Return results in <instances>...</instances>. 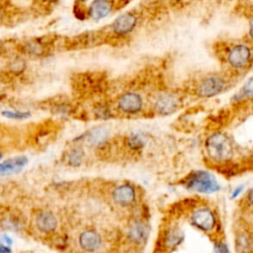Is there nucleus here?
Masks as SVG:
<instances>
[{"label": "nucleus", "instance_id": "1", "mask_svg": "<svg viewBox=\"0 0 253 253\" xmlns=\"http://www.w3.org/2000/svg\"><path fill=\"white\" fill-rule=\"evenodd\" d=\"M206 150L210 159L223 164L233 156V146L230 139L223 133H213L206 141Z\"/></svg>", "mask_w": 253, "mask_h": 253}, {"label": "nucleus", "instance_id": "2", "mask_svg": "<svg viewBox=\"0 0 253 253\" xmlns=\"http://www.w3.org/2000/svg\"><path fill=\"white\" fill-rule=\"evenodd\" d=\"M182 184L189 190L204 194H211L219 189L215 178L206 171H195L189 174Z\"/></svg>", "mask_w": 253, "mask_h": 253}, {"label": "nucleus", "instance_id": "3", "mask_svg": "<svg viewBox=\"0 0 253 253\" xmlns=\"http://www.w3.org/2000/svg\"><path fill=\"white\" fill-rule=\"evenodd\" d=\"M225 80L218 75L204 78L197 86V94L203 98H211L220 94L226 87Z\"/></svg>", "mask_w": 253, "mask_h": 253}, {"label": "nucleus", "instance_id": "4", "mask_svg": "<svg viewBox=\"0 0 253 253\" xmlns=\"http://www.w3.org/2000/svg\"><path fill=\"white\" fill-rule=\"evenodd\" d=\"M251 49L245 44H235L228 50L226 60L228 64L235 69L247 67L251 60Z\"/></svg>", "mask_w": 253, "mask_h": 253}, {"label": "nucleus", "instance_id": "5", "mask_svg": "<svg viewBox=\"0 0 253 253\" xmlns=\"http://www.w3.org/2000/svg\"><path fill=\"white\" fill-rule=\"evenodd\" d=\"M142 106V98L135 92H126L123 94L118 100V109L125 114H137L141 111Z\"/></svg>", "mask_w": 253, "mask_h": 253}, {"label": "nucleus", "instance_id": "6", "mask_svg": "<svg viewBox=\"0 0 253 253\" xmlns=\"http://www.w3.org/2000/svg\"><path fill=\"white\" fill-rule=\"evenodd\" d=\"M137 24V17L131 12H126L119 16L112 23V32L117 36H126L131 33Z\"/></svg>", "mask_w": 253, "mask_h": 253}, {"label": "nucleus", "instance_id": "7", "mask_svg": "<svg viewBox=\"0 0 253 253\" xmlns=\"http://www.w3.org/2000/svg\"><path fill=\"white\" fill-rule=\"evenodd\" d=\"M192 222L202 230L210 231L215 226V216L209 208H200L192 213Z\"/></svg>", "mask_w": 253, "mask_h": 253}, {"label": "nucleus", "instance_id": "8", "mask_svg": "<svg viewBox=\"0 0 253 253\" xmlns=\"http://www.w3.org/2000/svg\"><path fill=\"white\" fill-rule=\"evenodd\" d=\"M180 100L176 95L163 94L160 95L154 104V110L160 115H169L176 112L179 108Z\"/></svg>", "mask_w": 253, "mask_h": 253}, {"label": "nucleus", "instance_id": "9", "mask_svg": "<svg viewBox=\"0 0 253 253\" xmlns=\"http://www.w3.org/2000/svg\"><path fill=\"white\" fill-rule=\"evenodd\" d=\"M113 199L120 206H129L135 200V190L129 184L120 185L113 191Z\"/></svg>", "mask_w": 253, "mask_h": 253}, {"label": "nucleus", "instance_id": "10", "mask_svg": "<svg viewBox=\"0 0 253 253\" xmlns=\"http://www.w3.org/2000/svg\"><path fill=\"white\" fill-rule=\"evenodd\" d=\"M28 164V158L26 156H17L7 159L0 163V175L8 176L17 174L24 169Z\"/></svg>", "mask_w": 253, "mask_h": 253}, {"label": "nucleus", "instance_id": "11", "mask_svg": "<svg viewBox=\"0 0 253 253\" xmlns=\"http://www.w3.org/2000/svg\"><path fill=\"white\" fill-rule=\"evenodd\" d=\"M114 3L110 1H94L88 8V15L93 20H101L107 17L113 10Z\"/></svg>", "mask_w": 253, "mask_h": 253}, {"label": "nucleus", "instance_id": "12", "mask_svg": "<svg viewBox=\"0 0 253 253\" xmlns=\"http://www.w3.org/2000/svg\"><path fill=\"white\" fill-rule=\"evenodd\" d=\"M79 244L84 251L93 252L101 245V237L94 230H85L79 236Z\"/></svg>", "mask_w": 253, "mask_h": 253}, {"label": "nucleus", "instance_id": "13", "mask_svg": "<svg viewBox=\"0 0 253 253\" xmlns=\"http://www.w3.org/2000/svg\"><path fill=\"white\" fill-rule=\"evenodd\" d=\"M36 225L41 231L49 233L57 227V218L51 211H42L36 217Z\"/></svg>", "mask_w": 253, "mask_h": 253}, {"label": "nucleus", "instance_id": "14", "mask_svg": "<svg viewBox=\"0 0 253 253\" xmlns=\"http://www.w3.org/2000/svg\"><path fill=\"white\" fill-rule=\"evenodd\" d=\"M109 132L105 127H94L85 134V139L90 145L100 146L107 142Z\"/></svg>", "mask_w": 253, "mask_h": 253}, {"label": "nucleus", "instance_id": "15", "mask_svg": "<svg viewBox=\"0 0 253 253\" xmlns=\"http://www.w3.org/2000/svg\"><path fill=\"white\" fill-rule=\"evenodd\" d=\"M148 229L144 222L134 221L131 223L128 229V236L130 240L136 243H141L147 238Z\"/></svg>", "mask_w": 253, "mask_h": 253}, {"label": "nucleus", "instance_id": "16", "mask_svg": "<svg viewBox=\"0 0 253 253\" xmlns=\"http://www.w3.org/2000/svg\"><path fill=\"white\" fill-rule=\"evenodd\" d=\"M84 156H85V153H84V150L82 147L77 146V147L72 148L67 155V160H68L69 165H71L73 167L80 166L84 159Z\"/></svg>", "mask_w": 253, "mask_h": 253}, {"label": "nucleus", "instance_id": "17", "mask_svg": "<svg viewBox=\"0 0 253 253\" xmlns=\"http://www.w3.org/2000/svg\"><path fill=\"white\" fill-rule=\"evenodd\" d=\"M183 239V232L181 229L177 227H173L169 229V231L166 233L165 236V243L169 247H174L177 244H179Z\"/></svg>", "mask_w": 253, "mask_h": 253}, {"label": "nucleus", "instance_id": "18", "mask_svg": "<svg viewBox=\"0 0 253 253\" xmlns=\"http://www.w3.org/2000/svg\"><path fill=\"white\" fill-rule=\"evenodd\" d=\"M250 239L245 232H240L236 237V250L238 253H247L250 249Z\"/></svg>", "mask_w": 253, "mask_h": 253}, {"label": "nucleus", "instance_id": "19", "mask_svg": "<svg viewBox=\"0 0 253 253\" xmlns=\"http://www.w3.org/2000/svg\"><path fill=\"white\" fill-rule=\"evenodd\" d=\"M24 50L33 55H41L43 52V45L37 41H32L24 45Z\"/></svg>", "mask_w": 253, "mask_h": 253}, {"label": "nucleus", "instance_id": "20", "mask_svg": "<svg viewBox=\"0 0 253 253\" xmlns=\"http://www.w3.org/2000/svg\"><path fill=\"white\" fill-rule=\"evenodd\" d=\"M126 143L130 149L138 150V149L142 148V146L144 145V139L142 138V136L140 134L132 133L128 136Z\"/></svg>", "mask_w": 253, "mask_h": 253}, {"label": "nucleus", "instance_id": "21", "mask_svg": "<svg viewBox=\"0 0 253 253\" xmlns=\"http://www.w3.org/2000/svg\"><path fill=\"white\" fill-rule=\"evenodd\" d=\"M1 114L5 118L14 119V120H23L31 116V113L28 111L23 112V111H14V110H4Z\"/></svg>", "mask_w": 253, "mask_h": 253}, {"label": "nucleus", "instance_id": "22", "mask_svg": "<svg viewBox=\"0 0 253 253\" xmlns=\"http://www.w3.org/2000/svg\"><path fill=\"white\" fill-rule=\"evenodd\" d=\"M253 95V75L246 81L244 84L243 88L240 91L239 96L237 98H244V97H249Z\"/></svg>", "mask_w": 253, "mask_h": 253}, {"label": "nucleus", "instance_id": "23", "mask_svg": "<svg viewBox=\"0 0 253 253\" xmlns=\"http://www.w3.org/2000/svg\"><path fill=\"white\" fill-rule=\"evenodd\" d=\"M215 253H229V250L225 244L218 243L215 247Z\"/></svg>", "mask_w": 253, "mask_h": 253}, {"label": "nucleus", "instance_id": "24", "mask_svg": "<svg viewBox=\"0 0 253 253\" xmlns=\"http://www.w3.org/2000/svg\"><path fill=\"white\" fill-rule=\"evenodd\" d=\"M247 201H248V203L250 204V205H252L253 206V188H251L249 191H248V193H247Z\"/></svg>", "mask_w": 253, "mask_h": 253}, {"label": "nucleus", "instance_id": "25", "mask_svg": "<svg viewBox=\"0 0 253 253\" xmlns=\"http://www.w3.org/2000/svg\"><path fill=\"white\" fill-rule=\"evenodd\" d=\"M242 189H243V187L242 186H239V187H237V188H235L234 190H233V193H232V198H236L241 192H242Z\"/></svg>", "mask_w": 253, "mask_h": 253}, {"label": "nucleus", "instance_id": "26", "mask_svg": "<svg viewBox=\"0 0 253 253\" xmlns=\"http://www.w3.org/2000/svg\"><path fill=\"white\" fill-rule=\"evenodd\" d=\"M249 36L253 40V16L249 21Z\"/></svg>", "mask_w": 253, "mask_h": 253}, {"label": "nucleus", "instance_id": "27", "mask_svg": "<svg viewBox=\"0 0 253 253\" xmlns=\"http://www.w3.org/2000/svg\"><path fill=\"white\" fill-rule=\"evenodd\" d=\"M0 253H11V250H10V248L7 247V246L0 245Z\"/></svg>", "mask_w": 253, "mask_h": 253}, {"label": "nucleus", "instance_id": "28", "mask_svg": "<svg viewBox=\"0 0 253 253\" xmlns=\"http://www.w3.org/2000/svg\"><path fill=\"white\" fill-rule=\"evenodd\" d=\"M2 158V153H1V151H0V159Z\"/></svg>", "mask_w": 253, "mask_h": 253}]
</instances>
